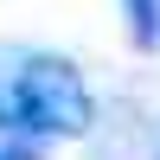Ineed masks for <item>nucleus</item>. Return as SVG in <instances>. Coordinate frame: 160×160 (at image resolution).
I'll return each instance as SVG.
<instances>
[{
	"instance_id": "2",
	"label": "nucleus",
	"mask_w": 160,
	"mask_h": 160,
	"mask_svg": "<svg viewBox=\"0 0 160 160\" xmlns=\"http://www.w3.org/2000/svg\"><path fill=\"white\" fill-rule=\"evenodd\" d=\"M122 26L135 38V51H154L160 45V0H122Z\"/></svg>"
},
{
	"instance_id": "3",
	"label": "nucleus",
	"mask_w": 160,
	"mask_h": 160,
	"mask_svg": "<svg viewBox=\"0 0 160 160\" xmlns=\"http://www.w3.org/2000/svg\"><path fill=\"white\" fill-rule=\"evenodd\" d=\"M0 160H45V154H38V141L19 135V141H7V148H0Z\"/></svg>"
},
{
	"instance_id": "1",
	"label": "nucleus",
	"mask_w": 160,
	"mask_h": 160,
	"mask_svg": "<svg viewBox=\"0 0 160 160\" xmlns=\"http://www.w3.org/2000/svg\"><path fill=\"white\" fill-rule=\"evenodd\" d=\"M90 122H96V102H90V90H83L71 58L32 51L13 71V83H0V128L7 135L51 141V135H83Z\"/></svg>"
}]
</instances>
